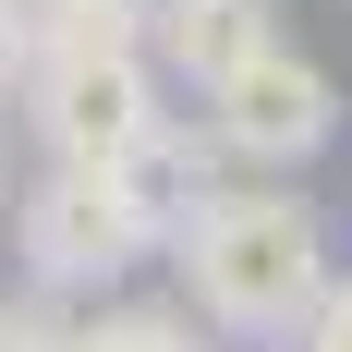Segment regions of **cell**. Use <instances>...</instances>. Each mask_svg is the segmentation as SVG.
I'll return each mask as SVG.
<instances>
[{
    "instance_id": "1",
    "label": "cell",
    "mask_w": 352,
    "mask_h": 352,
    "mask_svg": "<svg viewBox=\"0 0 352 352\" xmlns=\"http://www.w3.org/2000/svg\"><path fill=\"white\" fill-rule=\"evenodd\" d=\"M182 304L219 328V340H243V352H292L304 328H316L328 280H340V255H328V219L292 195V182H219L207 207L182 219Z\"/></svg>"
},
{
    "instance_id": "2",
    "label": "cell",
    "mask_w": 352,
    "mask_h": 352,
    "mask_svg": "<svg viewBox=\"0 0 352 352\" xmlns=\"http://www.w3.org/2000/svg\"><path fill=\"white\" fill-rule=\"evenodd\" d=\"M25 122L61 170H122L158 122H170V73L146 49H49L25 73Z\"/></svg>"
},
{
    "instance_id": "3",
    "label": "cell",
    "mask_w": 352,
    "mask_h": 352,
    "mask_svg": "<svg viewBox=\"0 0 352 352\" xmlns=\"http://www.w3.org/2000/svg\"><path fill=\"white\" fill-rule=\"evenodd\" d=\"M12 243H25V280L49 292H109L134 280L146 255H158V231H146V207L122 195V170H49L25 182V207H12Z\"/></svg>"
},
{
    "instance_id": "4",
    "label": "cell",
    "mask_w": 352,
    "mask_h": 352,
    "mask_svg": "<svg viewBox=\"0 0 352 352\" xmlns=\"http://www.w3.org/2000/svg\"><path fill=\"white\" fill-rule=\"evenodd\" d=\"M207 134L231 146V170L292 182L304 158H328V146H340V85H328V61H304V49L280 36L267 61H243V73L207 98Z\"/></svg>"
},
{
    "instance_id": "5",
    "label": "cell",
    "mask_w": 352,
    "mask_h": 352,
    "mask_svg": "<svg viewBox=\"0 0 352 352\" xmlns=\"http://www.w3.org/2000/svg\"><path fill=\"white\" fill-rule=\"evenodd\" d=\"M267 49H280V0H158V36H146V61L170 85H195V98H219Z\"/></svg>"
},
{
    "instance_id": "6",
    "label": "cell",
    "mask_w": 352,
    "mask_h": 352,
    "mask_svg": "<svg viewBox=\"0 0 352 352\" xmlns=\"http://www.w3.org/2000/svg\"><path fill=\"white\" fill-rule=\"evenodd\" d=\"M219 182H231V146L207 134V109H170V122H158V134H146L134 158H122V195L146 207V231H158V255L182 243V219L207 207Z\"/></svg>"
},
{
    "instance_id": "7",
    "label": "cell",
    "mask_w": 352,
    "mask_h": 352,
    "mask_svg": "<svg viewBox=\"0 0 352 352\" xmlns=\"http://www.w3.org/2000/svg\"><path fill=\"white\" fill-rule=\"evenodd\" d=\"M36 12V61L49 49H146L158 36V0H25Z\"/></svg>"
},
{
    "instance_id": "8",
    "label": "cell",
    "mask_w": 352,
    "mask_h": 352,
    "mask_svg": "<svg viewBox=\"0 0 352 352\" xmlns=\"http://www.w3.org/2000/svg\"><path fill=\"white\" fill-rule=\"evenodd\" d=\"M73 340H85L73 292H49V280H12V292H0V352H73Z\"/></svg>"
},
{
    "instance_id": "9",
    "label": "cell",
    "mask_w": 352,
    "mask_h": 352,
    "mask_svg": "<svg viewBox=\"0 0 352 352\" xmlns=\"http://www.w3.org/2000/svg\"><path fill=\"white\" fill-rule=\"evenodd\" d=\"M73 352H195V328H182L170 304H98Z\"/></svg>"
},
{
    "instance_id": "10",
    "label": "cell",
    "mask_w": 352,
    "mask_h": 352,
    "mask_svg": "<svg viewBox=\"0 0 352 352\" xmlns=\"http://www.w3.org/2000/svg\"><path fill=\"white\" fill-rule=\"evenodd\" d=\"M25 73H36V12L0 0V98H25Z\"/></svg>"
},
{
    "instance_id": "11",
    "label": "cell",
    "mask_w": 352,
    "mask_h": 352,
    "mask_svg": "<svg viewBox=\"0 0 352 352\" xmlns=\"http://www.w3.org/2000/svg\"><path fill=\"white\" fill-rule=\"evenodd\" d=\"M292 352H352V267L328 280V304H316V328H304Z\"/></svg>"
}]
</instances>
